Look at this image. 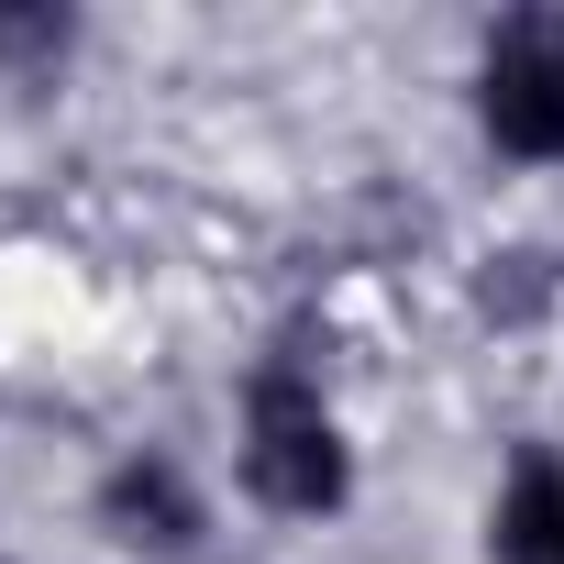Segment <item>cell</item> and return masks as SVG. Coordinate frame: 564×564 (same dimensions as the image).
Instances as JSON below:
<instances>
[{
    "label": "cell",
    "mask_w": 564,
    "mask_h": 564,
    "mask_svg": "<svg viewBox=\"0 0 564 564\" xmlns=\"http://www.w3.org/2000/svg\"><path fill=\"white\" fill-rule=\"evenodd\" d=\"M243 487L289 520H322L355 487V454H344V432H333V410L300 366H265L254 399H243Z\"/></svg>",
    "instance_id": "cell-1"
},
{
    "label": "cell",
    "mask_w": 564,
    "mask_h": 564,
    "mask_svg": "<svg viewBox=\"0 0 564 564\" xmlns=\"http://www.w3.org/2000/svg\"><path fill=\"white\" fill-rule=\"evenodd\" d=\"M476 111L509 155L564 166V12H509L476 67Z\"/></svg>",
    "instance_id": "cell-2"
},
{
    "label": "cell",
    "mask_w": 564,
    "mask_h": 564,
    "mask_svg": "<svg viewBox=\"0 0 564 564\" xmlns=\"http://www.w3.org/2000/svg\"><path fill=\"white\" fill-rule=\"evenodd\" d=\"M100 520H111V542H133V553H188V542H199V498H188V476H177L166 454L111 465V476H100Z\"/></svg>",
    "instance_id": "cell-3"
},
{
    "label": "cell",
    "mask_w": 564,
    "mask_h": 564,
    "mask_svg": "<svg viewBox=\"0 0 564 564\" xmlns=\"http://www.w3.org/2000/svg\"><path fill=\"white\" fill-rule=\"evenodd\" d=\"M498 564H564V465H520L498 498Z\"/></svg>",
    "instance_id": "cell-4"
},
{
    "label": "cell",
    "mask_w": 564,
    "mask_h": 564,
    "mask_svg": "<svg viewBox=\"0 0 564 564\" xmlns=\"http://www.w3.org/2000/svg\"><path fill=\"white\" fill-rule=\"evenodd\" d=\"M67 45H78L67 12H0V78H12V89H56Z\"/></svg>",
    "instance_id": "cell-5"
}]
</instances>
